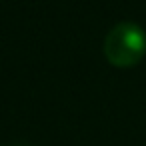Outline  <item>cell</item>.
<instances>
[{
	"label": "cell",
	"mask_w": 146,
	"mask_h": 146,
	"mask_svg": "<svg viewBox=\"0 0 146 146\" xmlns=\"http://www.w3.org/2000/svg\"><path fill=\"white\" fill-rule=\"evenodd\" d=\"M146 54V32L134 22H120L104 38V56L112 66H136Z\"/></svg>",
	"instance_id": "obj_1"
},
{
	"label": "cell",
	"mask_w": 146,
	"mask_h": 146,
	"mask_svg": "<svg viewBox=\"0 0 146 146\" xmlns=\"http://www.w3.org/2000/svg\"><path fill=\"white\" fill-rule=\"evenodd\" d=\"M20 146H24V144H20Z\"/></svg>",
	"instance_id": "obj_2"
}]
</instances>
